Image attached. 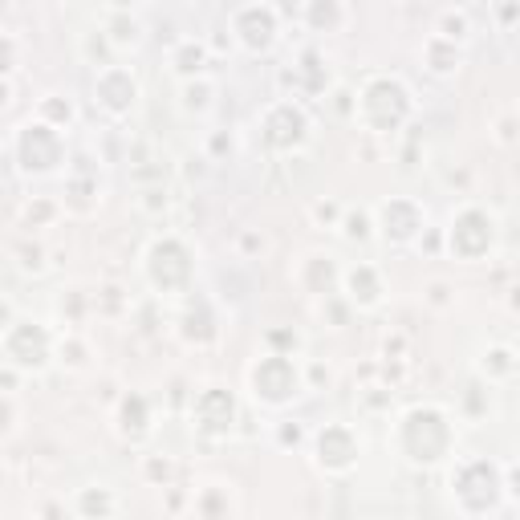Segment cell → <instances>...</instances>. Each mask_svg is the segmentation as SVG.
Segmentation results:
<instances>
[{"label":"cell","mask_w":520,"mask_h":520,"mask_svg":"<svg viewBox=\"0 0 520 520\" xmlns=\"http://www.w3.org/2000/svg\"><path fill=\"white\" fill-rule=\"evenodd\" d=\"M455 443H460L455 415L439 403H415L395 419V427H390V447H395V455L407 468H419V472H435V468L451 464Z\"/></svg>","instance_id":"1"},{"label":"cell","mask_w":520,"mask_h":520,"mask_svg":"<svg viewBox=\"0 0 520 520\" xmlns=\"http://www.w3.org/2000/svg\"><path fill=\"white\" fill-rule=\"evenodd\" d=\"M350 118L374 139H390L415 118V94L399 74H370L358 94Z\"/></svg>","instance_id":"2"},{"label":"cell","mask_w":520,"mask_h":520,"mask_svg":"<svg viewBox=\"0 0 520 520\" xmlns=\"http://www.w3.org/2000/svg\"><path fill=\"white\" fill-rule=\"evenodd\" d=\"M447 496H451V508L468 520L508 512V504H504V464L488 460V455L455 460L451 472H447Z\"/></svg>","instance_id":"3"},{"label":"cell","mask_w":520,"mask_h":520,"mask_svg":"<svg viewBox=\"0 0 520 520\" xmlns=\"http://www.w3.org/2000/svg\"><path fill=\"white\" fill-rule=\"evenodd\" d=\"M496 244H500V220H496V212H488L480 204L455 208L443 228V248L460 265H484L496 252Z\"/></svg>","instance_id":"4"},{"label":"cell","mask_w":520,"mask_h":520,"mask_svg":"<svg viewBox=\"0 0 520 520\" xmlns=\"http://www.w3.org/2000/svg\"><path fill=\"white\" fill-rule=\"evenodd\" d=\"M143 277L155 293L163 297H183L191 293L195 285V252L187 248L183 236L167 232V236H155L143 252Z\"/></svg>","instance_id":"5"},{"label":"cell","mask_w":520,"mask_h":520,"mask_svg":"<svg viewBox=\"0 0 520 520\" xmlns=\"http://www.w3.org/2000/svg\"><path fill=\"white\" fill-rule=\"evenodd\" d=\"M248 390L265 411H285L305 395V374L297 354H265L248 366Z\"/></svg>","instance_id":"6"},{"label":"cell","mask_w":520,"mask_h":520,"mask_svg":"<svg viewBox=\"0 0 520 520\" xmlns=\"http://www.w3.org/2000/svg\"><path fill=\"white\" fill-rule=\"evenodd\" d=\"M70 159V147H65V135L57 126L41 122V118H29L17 126L13 135V163L25 179H49L65 167Z\"/></svg>","instance_id":"7"},{"label":"cell","mask_w":520,"mask_h":520,"mask_svg":"<svg viewBox=\"0 0 520 520\" xmlns=\"http://www.w3.org/2000/svg\"><path fill=\"white\" fill-rule=\"evenodd\" d=\"M313 135V118L297 98H273L265 110H260V143L273 155H297L309 147Z\"/></svg>","instance_id":"8"},{"label":"cell","mask_w":520,"mask_h":520,"mask_svg":"<svg viewBox=\"0 0 520 520\" xmlns=\"http://www.w3.org/2000/svg\"><path fill=\"white\" fill-rule=\"evenodd\" d=\"M309 460L325 480H346L362 460V439L350 423H325L309 435Z\"/></svg>","instance_id":"9"},{"label":"cell","mask_w":520,"mask_h":520,"mask_svg":"<svg viewBox=\"0 0 520 520\" xmlns=\"http://www.w3.org/2000/svg\"><path fill=\"white\" fill-rule=\"evenodd\" d=\"M0 346H5V358L17 374H45L53 366V350H57V338L45 321H29V317H17L5 334H0Z\"/></svg>","instance_id":"10"},{"label":"cell","mask_w":520,"mask_h":520,"mask_svg":"<svg viewBox=\"0 0 520 520\" xmlns=\"http://www.w3.org/2000/svg\"><path fill=\"white\" fill-rule=\"evenodd\" d=\"M427 232V208L411 195H386L374 208V236L390 248H415Z\"/></svg>","instance_id":"11"},{"label":"cell","mask_w":520,"mask_h":520,"mask_svg":"<svg viewBox=\"0 0 520 520\" xmlns=\"http://www.w3.org/2000/svg\"><path fill=\"white\" fill-rule=\"evenodd\" d=\"M139 98H143V82L139 74L130 70V65H102V70L94 74V106L110 118V122H122L139 110Z\"/></svg>","instance_id":"12"},{"label":"cell","mask_w":520,"mask_h":520,"mask_svg":"<svg viewBox=\"0 0 520 520\" xmlns=\"http://www.w3.org/2000/svg\"><path fill=\"white\" fill-rule=\"evenodd\" d=\"M240 423V403L232 390L224 386H204L200 395L191 399V431L208 439V443H224Z\"/></svg>","instance_id":"13"},{"label":"cell","mask_w":520,"mask_h":520,"mask_svg":"<svg viewBox=\"0 0 520 520\" xmlns=\"http://www.w3.org/2000/svg\"><path fill=\"white\" fill-rule=\"evenodd\" d=\"M232 41L248 53V57H265L277 41H281V17L265 0H252L232 13Z\"/></svg>","instance_id":"14"},{"label":"cell","mask_w":520,"mask_h":520,"mask_svg":"<svg viewBox=\"0 0 520 520\" xmlns=\"http://www.w3.org/2000/svg\"><path fill=\"white\" fill-rule=\"evenodd\" d=\"M338 293H342V301H346L350 309L374 313V309H382V301H386V277H382L374 265H366V260H358V265L342 269Z\"/></svg>","instance_id":"15"},{"label":"cell","mask_w":520,"mask_h":520,"mask_svg":"<svg viewBox=\"0 0 520 520\" xmlns=\"http://www.w3.org/2000/svg\"><path fill=\"white\" fill-rule=\"evenodd\" d=\"M114 431L126 439V443H143L151 439L155 431V411H151V399L139 395V390H126L114 407Z\"/></svg>","instance_id":"16"},{"label":"cell","mask_w":520,"mask_h":520,"mask_svg":"<svg viewBox=\"0 0 520 520\" xmlns=\"http://www.w3.org/2000/svg\"><path fill=\"white\" fill-rule=\"evenodd\" d=\"M179 338H183V346H195V350H204L220 338V321H216V309L208 297H187V305L179 313Z\"/></svg>","instance_id":"17"},{"label":"cell","mask_w":520,"mask_h":520,"mask_svg":"<svg viewBox=\"0 0 520 520\" xmlns=\"http://www.w3.org/2000/svg\"><path fill=\"white\" fill-rule=\"evenodd\" d=\"M281 82H293V94H285V98H297V102L301 98H317L325 86H330V65H325V57L317 49H305L293 70L281 74Z\"/></svg>","instance_id":"18"},{"label":"cell","mask_w":520,"mask_h":520,"mask_svg":"<svg viewBox=\"0 0 520 520\" xmlns=\"http://www.w3.org/2000/svg\"><path fill=\"white\" fill-rule=\"evenodd\" d=\"M338 277H342L338 260L325 256V252H309L301 265H297V273H293V281H297L301 293H309V297H330V293H338Z\"/></svg>","instance_id":"19"},{"label":"cell","mask_w":520,"mask_h":520,"mask_svg":"<svg viewBox=\"0 0 520 520\" xmlns=\"http://www.w3.org/2000/svg\"><path fill=\"white\" fill-rule=\"evenodd\" d=\"M419 61H423V70H427L431 78L447 82V78H455V74L464 70V45H455V41L431 33V37L423 41V49H419Z\"/></svg>","instance_id":"20"},{"label":"cell","mask_w":520,"mask_h":520,"mask_svg":"<svg viewBox=\"0 0 520 520\" xmlns=\"http://www.w3.org/2000/svg\"><path fill=\"white\" fill-rule=\"evenodd\" d=\"M212 65V45L204 37H183L171 45V74L179 82H191V78H204Z\"/></svg>","instance_id":"21"},{"label":"cell","mask_w":520,"mask_h":520,"mask_svg":"<svg viewBox=\"0 0 520 520\" xmlns=\"http://www.w3.org/2000/svg\"><path fill=\"white\" fill-rule=\"evenodd\" d=\"M301 25L317 37H330L342 33L346 25V5L342 0H301Z\"/></svg>","instance_id":"22"},{"label":"cell","mask_w":520,"mask_h":520,"mask_svg":"<svg viewBox=\"0 0 520 520\" xmlns=\"http://www.w3.org/2000/svg\"><path fill=\"white\" fill-rule=\"evenodd\" d=\"M476 374H480V382H488V386L512 382V378H516V350H512V346H488V350L480 354V362H476Z\"/></svg>","instance_id":"23"},{"label":"cell","mask_w":520,"mask_h":520,"mask_svg":"<svg viewBox=\"0 0 520 520\" xmlns=\"http://www.w3.org/2000/svg\"><path fill=\"white\" fill-rule=\"evenodd\" d=\"M98 179L86 175V171H74L70 179H65V212H74V216H90L98 208Z\"/></svg>","instance_id":"24"},{"label":"cell","mask_w":520,"mask_h":520,"mask_svg":"<svg viewBox=\"0 0 520 520\" xmlns=\"http://www.w3.org/2000/svg\"><path fill=\"white\" fill-rule=\"evenodd\" d=\"M191 512L204 516V520H228L236 512V500H232V492L224 484H208V488H195Z\"/></svg>","instance_id":"25"},{"label":"cell","mask_w":520,"mask_h":520,"mask_svg":"<svg viewBox=\"0 0 520 520\" xmlns=\"http://www.w3.org/2000/svg\"><path fill=\"white\" fill-rule=\"evenodd\" d=\"M118 496L110 492V488H102V484H90V488H78V496H74V512L78 516H86V520H106V516H118Z\"/></svg>","instance_id":"26"},{"label":"cell","mask_w":520,"mask_h":520,"mask_svg":"<svg viewBox=\"0 0 520 520\" xmlns=\"http://www.w3.org/2000/svg\"><path fill=\"white\" fill-rule=\"evenodd\" d=\"M216 106V86L204 78H191V82H179V110L191 114V118H204L208 110Z\"/></svg>","instance_id":"27"},{"label":"cell","mask_w":520,"mask_h":520,"mask_svg":"<svg viewBox=\"0 0 520 520\" xmlns=\"http://www.w3.org/2000/svg\"><path fill=\"white\" fill-rule=\"evenodd\" d=\"M102 33H106V41H110L114 49H135V45L143 41V25L130 17V9H114V13L106 17Z\"/></svg>","instance_id":"28"},{"label":"cell","mask_w":520,"mask_h":520,"mask_svg":"<svg viewBox=\"0 0 520 520\" xmlns=\"http://www.w3.org/2000/svg\"><path fill=\"white\" fill-rule=\"evenodd\" d=\"M37 118L49 122V126H57L61 135H70L74 122H78V106H74V98H65V94H45L37 102Z\"/></svg>","instance_id":"29"},{"label":"cell","mask_w":520,"mask_h":520,"mask_svg":"<svg viewBox=\"0 0 520 520\" xmlns=\"http://www.w3.org/2000/svg\"><path fill=\"white\" fill-rule=\"evenodd\" d=\"M338 232L350 244H370L374 240V212L370 208H346L342 220H338Z\"/></svg>","instance_id":"30"},{"label":"cell","mask_w":520,"mask_h":520,"mask_svg":"<svg viewBox=\"0 0 520 520\" xmlns=\"http://www.w3.org/2000/svg\"><path fill=\"white\" fill-rule=\"evenodd\" d=\"M435 33L439 37H447V41H455V45H468L472 41V17H468V9H443L439 13V21H435Z\"/></svg>","instance_id":"31"},{"label":"cell","mask_w":520,"mask_h":520,"mask_svg":"<svg viewBox=\"0 0 520 520\" xmlns=\"http://www.w3.org/2000/svg\"><path fill=\"white\" fill-rule=\"evenodd\" d=\"M61 216V204L49 200V195H33V200L21 208V228H49Z\"/></svg>","instance_id":"32"},{"label":"cell","mask_w":520,"mask_h":520,"mask_svg":"<svg viewBox=\"0 0 520 520\" xmlns=\"http://www.w3.org/2000/svg\"><path fill=\"white\" fill-rule=\"evenodd\" d=\"M175 476H179V468H175L171 455H143V480H147V484H155V488H175Z\"/></svg>","instance_id":"33"},{"label":"cell","mask_w":520,"mask_h":520,"mask_svg":"<svg viewBox=\"0 0 520 520\" xmlns=\"http://www.w3.org/2000/svg\"><path fill=\"white\" fill-rule=\"evenodd\" d=\"M17 265H21V273L41 277V273L49 269V252H45V244H41V240H21V244H17Z\"/></svg>","instance_id":"34"},{"label":"cell","mask_w":520,"mask_h":520,"mask_svg":"<svg viewBox=\"0 0 520 520\" xmlns=\"http://www.w3.org/2000/svg\"><path fill=\"white\" fill-rule=\"evenodd\" d=\"M53 362L70 366V370H82V366L90 362V346H86L78 334H65V338L57 342V350H53Z\"/></svg>","instance_id":"35"},{"label":"cell","mask_w":520,"mask_h":520,"mask_svg":"<svg viewBox=\"0 0 520 520\" xmlns=\"http://www.w3.org/2000/svg\"><path fill=\"white\" fill-rule=\"evenodd\" d=\"M265 346L273 354H301V334L297 330H269L265 334Z\"/></svg>","instance_id":"36"},{"label":"cell","mask_w":520,"mask_h":520,"mask_svg":"<svg viewBox=\"0 0 520 520\" xmlns=\"http://www.w3.org/2000/svg\"><path fill=\"white\" fill-rule=\"evenodd\" d=\"M167 204H171V200H167V187H163V183H155V187H143V191H139V208H143L147 216H163V212H167Z\"/></svg>","instance_id":"37"},{"label":"cell","mask_w":520,"mask_h":520,"mask_svg":"<svg viewBox=\"0 0 520 520\" xmlns=\"http://www.w3.org/2000/svg\"><path fill=\"white\" fill-rule=\"evenodd\" d=\"M301 374H305V390H330L334 386V370L321 366V362H305Z\"/></svg>","instance_id":"38"},{"label":"cell","mask_w":520,"mask_h":520,"mask_svg":"<svg viewBox=\"0 0 520 520\" xmlns=\"http://www.w3.org/2000/svg\"><path fill=\"white\" fill-rule=\"evenodd\" d=\"M273 435H277V443H281V447H305V443H309V431H305L301 423H293V419L277 423V431H273Z\"/></svg>","instance_id":"39"},{"label":"cell","mask_w":520,"mask_h":520,"mask_svg":"<svg viewBox=\"0 0 520 520\" xmlns=\"http://www.w3.org/2000/svg\"><path fill=\"white\" fill-rule=\"evenodd\" d=\"M110 53H114V45L106 41V33H90L86 37V57L98 65V70H102V65H110Z\"/></svg>","instance_id":"40"},{"label":"cell","mask_w":520,"mask_h":520,"mask_svg":"<svg viewBox=\"0 0 520 520\" xmlns=\"http://www.w3.org/2000/svg\"><path fill=\"white\" fill-rule=\"evenodd\" d=\"M232 151H236V139L228 135V130H212V135H208V159L220 163V159H228Z\"/></svg>","instance_id":"41"},{"label":"cell","mask_w":520,"mask_h":520,"mask_svg":"<svg viewBox=\"0 0 520 520\" xmlns=\"http://www.w3.org/2000/svg\"><path fill=\"white\" fill-rule=\"evenodd\" d=\"M17 70V41L0 29V78H9Z\"/></svg>","instance_id":"42"},{"label":"cell","mask_w":520,"mask_h":520,"mask_svg":"<svg viewBox=\"0 0 520 520\" xmlns=\"http://www.w3.org/2000/svg\"><path fill=\"white\" fill-rule=\"evenodd\" d=\"M313 220H317L321 228H338V220H342V208H338L334 200H317V204H313Z\"/></svg>","instance_id":"43"},{"label":"cell","mask_w":520,"mask_h":520,"mask_svg":"<svg viewBox=\"0 0 520 520\" xmlns=\"http://www.w3.org/2000/svg\"><path fill=\"white\" fill-rule=\"evenodd\" d=\"M427 305H431V309H447V305H451V289H447L443 281H431V285H427Z\"/></svg>","instance_id":"44"},{"label":"cell","mask_w":520,"mask_h":520,"mask_svg":"<svg viewBox=\"0 0 520 520\" xmlns=\"http://www.w3.org/2000/svg\"><path fill=\"white\" fill-rule=\"evenodd\" d=\"M240 252L244 256H256V252H265V236H260V232H240Z\"/></svg>","instance_id":"45"},{"label":"cell","mask_w":520,"mask_h":520,"mask_svg":"<svg viewBox=\"0 0 520 520\" xmlns=\"http://www.w3.org/2000/svg\"><path fill=\"white\" fill-rule=\"evenodd\" d=\"M496 21H500L504 33H512V25H516V0H500V5H496Z\"/></svg>","instance_id":"46"},{"label":"cell","mask_w":520,"mask_h":520,"mask_svg":"<svg viewBox=\"0 0 520 520\" xmlns=\"http://www.w3.org/2000/svg\"><path fill=\"white\" fill-rule=\"evenodd\" d=\"M17 321V313H13V305L9 301H0V334H5L9 330V325Z\"/></svg>","instance_id":"47"},{"label":"cell","mask_w":520,"mask_h":520,"mask_svg":"<svg viewBox=\"0 0 520 520\" xmlns=\"http://www.w3.org/2000/svg\"><path fill=\"white\" fill-rule=\"evenodd\" d=\"M500 143H504V147H512V143H516V130H512V114H508V118L500 122Z\"/></svg>","instance_id":"48"},{"label":"cell","mask_w":520,"mask_h":520,"mask_svg":"<svg viewBox=\"0 0 520 520\" xmlns=\"http://www.w3.org/2000/svg\"><path fill=\"white\" fill-rule=\"evenodd\" d=\"M9 106H13V82L0 78V110H9Z\"/></svg>","instance_id":"49"},{"label":"cell","mask_w":520,"mask_h":520,"mask_svg":"<svg viewBox=\"0 0 520 520\" xmlns=\"http://www.w3.org/2000/svg\"><path fill=\"white\" fill-rule=\"evenodd\" d=\"M37 512H41V516H65V504H41Z\"/></svg>","instance_id":"50"},{"label":"cell","mask_w":520,"mask_h":520,"mask_svg":"<svg viewBox=\"0 0 520 520\" xmlns=\"http://www.w3.org/2000/svg\"><path fill=\"white\" fill-rule=\"evenodd\" d=\"M167 508H171V512H179V508H183V496H179V492H171V500H167Z\"/></svg>","instance_id":"51"},{"label":"cell","mask_w":520,"mask_h":520,"mask_svg":"<svg viewBox=\"0 0 520 520\" xmlns=\"http://www.w3.org/2000/svg\"><path fill=\"white\" fill-rule=\"evenodd\" d=\"M110 5H114V9H130V5H135V0H110Z\"/></svg>","instance_id":"52"},{"label":"cell","mask_w":520,"mask_h":520,"mask_svg":"<svg viewBox=\"0 0 520 520\" xmlns=\"http://www.w3.org/2000/svg\"><path fill=\"white\" fill-rule=\"evenodd\" d=\"M0 151H5V139H0Z\"/></svg>","instance_id":"53"}]
</instances>
